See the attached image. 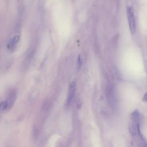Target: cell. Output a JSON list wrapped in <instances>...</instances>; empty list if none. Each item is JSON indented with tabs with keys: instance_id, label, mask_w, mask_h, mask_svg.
I'll return each instance as SVG.
<instances>
[{
	"instance_id": "6da1fadb",
	"label": "cell",
	"mask_w": 147,
	"mask_h": 147,
	"mask_svg": "<svg viewBox=\"0 0 147 147\" xmlns=\"http://www.w3.org/2000/svg\"><path fill=\"white\" fill-rule=\"evenodd\" d=\"M127 17L130 32L132 35H134L136 32V21L134 9L131 6L127 7Z\"/></svg>"
},
{
	"instance_id": "7a4b0ae2",
	"label": "cell",
	"mask_w": 147,
	"mask_h": 147,
	"mask_svg": "<svg viewBox=\"0 0 147 147\" xmlns=\"http://www.w3.org/2000/svg\"><path fill=\"white\" fill-rule=\"evenodd\" d=\"M76 90V83L75 82H71L70 84V86L69 87V90H68V98H67V105H69L71 101L73 99V98L75 95Z\"/></svg>"
},
{
	"instance_id": "3957f363",
	"label": "cell",
	"mask_w": 147,
	"mask_h": 147,
	"mask_svg": "<svg viewBox=\"0 0 147 147\" xmlns=\"http://www.w3.org/2000/svg\"><path fill=\"white\" fill-rule=\"evenodd\" d=\"M20 39V36H16L14 38H13L9 42V45L10 47H13L15 46V45L18 42Z\"/></svg>"
},
{
	"instance_id": "277c9868",
	"label": "cell",
	"mask_w": 147,
	"mask_h": 147,
	"mask_svg": "<svg viewBox=\"0 0 147 147\" xmlns=\"http://www.w3.org/2000/svg\"><path fill=\"white\" fill-rule=\"evenodd\" d=\"M82 64H83V59H82V56L80 55H79L78 56V60H77V69L78 71L79 69H80Z\"/></svg>"
},
{
	"instance_id": "5b68a950",
	"label": "cell",
	"mask_w": 147,
	"mask_h": 147,
	"mask_svg": "<svg viewBox=\"0 0 147 147\" xmlns=\"http://www.w3.org/2000/svg\"><path fill=\"white\" fill-rule=\"evenodd\" d=\"M9 107V104L7 101H3L0 104V109L1 110H5Z\"/></svg>"
},
{
	"instance_id": "8992f818",
	"label": "cell",
	"mask_w": 147,
	"mask_h": 147,
	"mask_svg": "<svg viewBox=\"0 0 147 147\" xmlns=\"http://www.w3.org/2000/svg\"><path fill=\"white\" fill-rule=\"evenodd\" d=\"M142 100L144 101V102H147V92H146L144 96H143V98H142Z\"/></svg>"
},
{
	"instance_id": "52a82bcc",
	"label": "cell",
	"mask_w": 147,
	"mask_h": 147,
	"mask_svg": "<svg viewBox=\"0 0 147 147\" xmlns=\"http://www.w3.org/2000/svg\"><path fill=\"white\" fill-rule=\"evenodd\" d=\"M145 69L146 72L147 74V61H145Z\"/></svg>"
}]
</instances>
